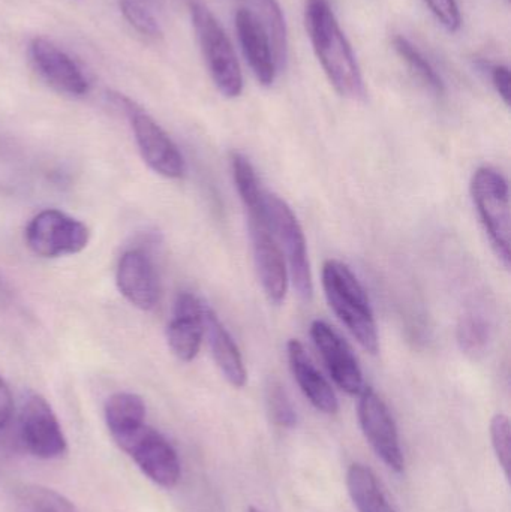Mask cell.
<instances>
[{"instance_id": "obj_25", "label": "cell", "mask_w": 511, "mask_h": 512, "mask_svg": "<svg viewBox=\"0 0 511 512\" xmlns=\"http://www.w3.org/2000/svg\"><path fill=\"white\" fill-rule=\"evenodd\" d=\"M231 170H233V179L236 183L237 192L240 200L248 212V218L252 216H261L264 212V192L261 191L260 182L257 174L252 167L249 159L240 153H234L231 158Z\"/></svg>"}, {"instance_id": "obj_8", "label": "cell", "mask_w": 511, "mask_h": 512, "mask_svg": "<svg viewBox=\"0 0 511 512\" xmlns=\"http://www.w3.org/2000/svg\"><path fill=\"white\" fill-rule=\"evenodd\" d=\"M17 439L24 450L38 459H60L68 451V442L56 414L38 394L30 396L21 408Z\"/></svg>"}, {"instance_id": "obj_20", "label": "cell", "mask_w": 511, "mask_h": 512, "mask_svg": "<svg viewBox=\"0 0 511 512\" xmlns=\"http://www.w3.org/2000/svg\"><path fill=\"white\" fill-rule=\"evenodd\" d=\"M252 3L255 8L252 12L257 15L258 21L269 36L276 66L278 71H281L287 66L288 60V32L284 11L278 0H252Z\"/></svg>"}, {"instance_id": "obj_17", "label": "cell", "mask_w": 511, "mask_h": 512, "mask_svg": "<svg viewBox=\"0 0 511 512\" xmlns=\"http://www.w3.org/2000/svg\"><path fill=\"white\" fill-rule=\"evenodd\" d=\"M287 351L291 372L306 399L323 414L335 415L339 411L338 397L327 379L312 363L305 346L299 340L291 339Z\"/></svg>"}, {"instance_id": "obj_4", "label": "cell", "mask_w": 511, "mask_h": 512, "mask_svg": "<svg viewBox=\"0 0 511 512\" xmlns=\"http://www.w3.org/2000/svg\"><path fill=\"white\" fill-rule=\"evenodd\" d=\"M471 198L489 243L501 264L510 268V194L507 180L494 168L482 167L471 179Z\"/></svg>"}, {"instance_id": "obj_19", "label": "cell", "mask_w": 511, "mask_h": 512, "mask_svg": "<svg viewBox=\"0 0 511 512\" xmlns=\"http://www.w3.org/2000/svg\"><path fill=\"white\" fill-rule=\"evenodd\" d=\"M347 487L359 512H396L378 484L377 477L365 465L354 463L348 469Z\"/></svg>"}, {"instance_id": "obj_32", "label": "cell", "mask_w": 511, "mask_h": 512, "mask_svg": "<svg viewBox=\"0 0 511 512\" xmlns=\"http://www.w3.org/2000/svg\"><path fill=\"white\" fill-rule=\"evenodd\" d=\"M246 512H263V511L258 510V508H255V507H249L248 510H246Z\"/></svg>"}, {"instance_id": "obj_16", "label": "cell", "mask_w": 511, "mask_h": 512, "mask_svg": "<svg viewBox=\"0 0 511 512\" xmlns=\"http://www.w3.org/2000/svg\"><path fill=\"white\" fill-rule=\"evenodd\" d=\"M204 304L195 295L182 292L174 306V316L167 328L168 346L180 361L194 360L204 334Z\"/></svg>"}, {"instance_id": "obj_14", "label": "cell", "mask_w": 511, "mask_h": 512, "mask_svg": "<svg viewBox=\"0 0 511 512\" xmlns=\"http://www.w3.org/2000/svg\"><path fill=\"white\" fill-rule=\"evenodd\" d=\"M234 23H236L240 48H242L243 56H245L255 80L261 86H272L275 83L278 66H276L269 36L258 21L257 15L252 12V9H237Z\"/></svg>"}, {"instance_id": "obj_7", "label": "cell", "mask_w": 511, "mask_h": 512, "mask_svg": "<svg viewBox=\"0 0 511 512\" xmlns=\"http://www.w3.org/2000/svg\"><path fill=\"white\" fill-rule=\"evenodd\" d=\"M89 240V228L59 210H44L26 228L27 246L42 258L80 254Z\"/></svg>"}, {"instance_id": "obj_9", "label": "cell", "mask_w": 511, "mask_h": 512, "mask_svg": "<svg viewBox=\"0 0 511 512\" xmlns=\"http://www.w3.org/2000/svg\"><path fill=\"white\" fill-rule=\"evenodd\" d=\"M359 421L378 459L396 474H401L405 459L398 427L386 403L372 387L363 388L359 394Z\"/></svg>"}, {"instance_id": "obj_11", "label": "cell", "mask_w": 511, "mask_h": 512, "mask_svg": "<svg viewBox=\"0 0 511 512\" xmlns=\"http://www.w3.org/2000/svg\"><path fill=\"white\" fill-rule=\"evenodd\" d=\"M29 57L42 80L57 92L69 96H84L89 92V81L80 66L50 39L33 38L29 44Z\"/></svg>"}, {"instance_id": "obj_21", "label": "cell", "mask_w": 511, "mask_h": 512, "mask_svg": "<svg viewBox=\"0 0 511 512\" xmlns=\"http://www.w3.org/2000/svg\"><path fill=\"white\" fill-rule=\"evenodd\" d=\"M491 339V322L485 312L476 307L465 310L458 324V342L462 352L474 360L482 358L488 352Z\"/></svg>"}, {"instance_id": "obj_29", "label": "cell", "mask_w": 511, "mask_h": 512, "mask_svg": "<svg viewBox=\"0 0 511 512\" xmlns=\"http://www.w3.org/2000/svg\"><path fill=\"white\" fill-rule=\"evenodd\" d=\"M425 3L449 32L455 33L461 29L462 17L458 0H425Z\"/></svg>"}, {"instance_id": "obj_3", "label": "cell", "mask_w": 511, "mask_h": 512, "mask_svg": "<svg viewBox=\"0 0 511 512\" xmlns=\"http://www.w3.org/2000/svg\"><path fill=\"white\" fill-rule=\"evenodd\" d=\"M191 18L201 54L216 89L225 98H239L243 92V74L230 38L204 3H192Z\"/></svg>"}, {"instance_id": "obj_13", "label": "cell", "mask_w": 511, "mask_h": 512, "mask_svg": "<svg viewBox=\"0 0 511 512\" xmlns=\"http://www.w3.org/2000/svg\"><path fill=\"white\" fill-rule=\"evenodd\" d=\"M311 337L336 385L350 396H359L365 388V382L359 361L350 346L321 319L312 322Z\"/></svg>"}, {"instance_id": "obj_27", "label": "cell", "mask_w": 511, "mask_h": 512, "mask_svg": "<svg viewBox=\"0 0 511 512\" xmlns=\"http://www.w3.org/2000/svg\"><path fill=\"white\" fill-rule=\"evenodd\" d=\"M120 12L125 20L147 38H162V29L155 15L135 0H120Z\"/></svg>"}, {"instance_id": "obj_30", "label": "cell", "mask_w": 511, "mask_h": 512, "mask_svg": "<svg viewBox=\"0 0 511 512\" xmlns=\"http://www.w3.org/2000/svg\"><path fill=\"white\" fill-rule=\"evenodd\" d=\"M491 80L504 104L509 107L511 99V75L509 66L494 65L491 66Z\"/></svg>"}, {"instance_id": "obj_5", "label": "cell", "mask_w": 511, "mask_h": 512, "mask_svg": "<svg viewBox=\"0 0 511 512\" xmlns=\"http://www.w3.org/2000/svg\"><path fill=\"white\" fill-rule=\"evenodd\" d=\"M263 203L267 227L272 231L285 261L290 265L288 271L293 277L294 286L303 300H311L314 283L302 227L293 210L278 195L264 192Z\"/></svg>"}, {"instance_id": "obj_18", "label": "cell", "mask_w": 511, "mask_h": 512, "mask_svg": "<svg viewBox=\"0 0 511 512\" xmlns=\"http://www.w3.org/2000/svg\"><path fill=\"white\" fill-rule=\"evenodd\" d=\"M203 322L204 333L209 339L216 366L230 385L236 388L245 387L246 369L239 346L210 307H204Z\"/></svg>"}, {"instance_id": "obj_28", "label": "cell", "mask_w": 511, "mask_h": 512, "mask_svg": "<svg viewBox=\"0 0 511 512\" xmlns=\"http://www.w3.org/2000/svg\"><path fill=\"white\" fill-rule=\"evenodd\" d=\"M491 439L492 447L497 454L498 462L504 469L506 477H510V420L507 415L497 414L491 421Z\"/></svg>"}, {"instance_id": "obj_1", "label": "cell", "mask_w": 511, "mask_h": 512, "mask_svg": "<svg viewBox=\"0 0 511 512\" xmlns=\"http://www.w3.org/2000/svg\"><path fill=\"white\" fill-rule=\"evenodd\" d=\"M305 27L315 56L342 98L365 101L366 87L356 54L329 0H305Z\"/></svg>"}, {"instance_id": "obj_22", "label": "cell", "mask_w": 511, "mask_h": 512, "mask_svg": "<svg viewBox=\"0 0 511 512\" xmlns=\"http://www.w3.org/2000/svg\"><path fill=\"white\" fill-rule=\"evenodd\" d=\"M105 421L111 436L146 423L143 399L132 393L114 394L105 403Z\"/></svg>"}, {"instance_id": "obj_6", "label": "cell", "mask_w": 511, "mask_h": 512, "mask_svg": "<svg viewBox=\"0 0 511 512\" xmlns=\"http://www.w3.org/2000/svg\"><path fill=\"white\" fill-rule=\"evenodd\" d=\"M113 439L153 483L164 489L177 486L182 475L179 456L158 430L143 423L113 436Z\"/></svg>"}, {"instance_id": "obj_15", "label": "cell", "mask_w": 511, "mask_h": 512, "mask_svg": "<svg viewBox=\"0 0 511 512\" xmlns=\"http://www.w3.org/2000/svg\"><path fill=\"white\" fill-rule=\"evenodd\" d=\"M116 282L120 294L141 310L156 306L159 298V283L152 259L143 251L123 254L117 265Z\"/></svg>"}, {"instance_id": "obj_31", "label": "cell", "mask_w": 511, "mask_h": 512, "mask_svg": "<svg viewBox=\"0 0 511 512\" xmlns=\"http://www.w3.org/2000/svg\"><path fill=\"white\" fill-rule=\"evenodd\" d=\"M12 411H14V402H12L11 390H9L6 382L0 378V432L8 426Z\"/></svg>"}, {"instance_id": "obj_23", "label": "cell", "mask_w": 511, "mask_h": 512, "mask_svg": "<svg viewBox=\"0 0 511 512\" xmlns=\"http://www.w3.org/2000/svg\"><path fill=\"white\" fill-rule=\"evenodd\" d=\"M14 504L18 512H80L56 490L36 484H23L15 489Z\"/></svg>"}, {"instance_id": "obj_24", "label": "cell", "mask_w": 511, "mask_h": 512, "mask_svg": "<svg viewBox=\"0 0 511 512\" xmlns=\"http://www.w3.org/2000/svg\"><path fill=\"white\" fill-rule=\"evenodd\" d=\"M393 48L396 54L404 60L405 65L410 69L411 74L437 96L444 95L446 92V84L443 78L438 74L437 69L432 66V63L423 56L422 51L405 36H395L393 38Z\"/></svg>"}, {"instance_id": "obj_12", "label": "cell", "mask_w": 511, "mask_h": 512, "mask_svg": "<svg viewBox=\"0 0 511 512\" xmlns=\"http://www.w3.org/2000/svg\"><path fill=\"white\" fill-rule=\"evenodd\" d=\"M251 230L252 251H254L255 267L261 286L266 292L270 303L282 304L288 291V268L285 256L267 227L266 216L260 219H249Z\"/></svg>"}, {"instance_id": "obj_10", "label": "cell", "mask_w": 511, "mask_h": 512, "mask_svg": "<svg viewBox=\"0 0 511 512\" xmlns=\"http://www.w3.org/2000/svg\"><path fill=\"white\" fill-rule=\"evenodd\" d=\"M125 105L144 162L159 176L180 179L185 174V161L176 144L149 114L132 102L125 101Z\"/></svg>"}, {"instance_id": "obj_2", "label": "cell", "mask_w": 511, "mask_h": 512, "mask_svg": "<svg viewBox=\"0 0 511 512\" xmlns=\"http://www.w3.org/2000/svg\"><path fill=\"white\" fill-rule=\"evenodd\" d=\"M323 288L327 301L342 324L369 354L380 349L377 322L371 301L356 274L344 262L329 259L323 265Z\"/></svg>"}, {"instance_id": "obj_26", "label": "cell", "mask_w": 511, "mask_h": 512, "mask_svg": "<svg viewBox=\"0 0 511 512\" xmlns=\"http://www.w3.org/2000/svg\"><path fill=\"white\" fill-rule=\"evenodd\" d=\"M267 409L273 423L285 429L296 426L297 415L287 391L279 381H270L266 391Z\"/></svg>"}]
</instances>
